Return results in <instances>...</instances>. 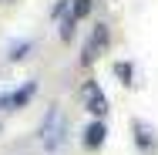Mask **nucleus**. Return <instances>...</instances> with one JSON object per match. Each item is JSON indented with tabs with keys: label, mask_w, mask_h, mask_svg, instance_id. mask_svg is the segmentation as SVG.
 <instances>
[{
	"label": "nucleus",
	"mask_w": 158,
	"mask_h": 155,
	"mask_svg": "<svg viewBox=\"0 0 158 155\" xmlns=\"http://www.w3.org/2000/svg\"><path fill=\"white\" fill-rule=\"evenodd\" d=\"M77 98H81V105H84L94 118H104V115H108V94L101 91L98 81H84L81 91H77Z\"/></svg>",
	"instance_id": "3"
},
{
	"label": "nucleus",
	"mask_w": 158,
	"mask_h": 155,
	"mask_svg": "<svg viewBox=\"0 0 158 155\" xmlns=\"http://www.w3.org/2000/svg\"><path fill=\"white\" fill-rule=\"evenodd\" d=\"M34 94H37V81H24L17 91H10V108H24Z\"/></svg>",
	"instance_id": "6"
},
{
	"label": "nucleus",
	"mask_w": 158,
	"mask_h": 155,
	"mask_svg": "<svg viewBox=\"0 0 158 155\" xmlns=\"http://www.w3.org/2000/svg\"><path fill=\"white\" fill-rule=\"evenodd\" d=\"M108 24L101 20V24H94V31H91V37L84 41V51H81V67H91V64L104 54V47H108Z\"/></svg>",
	"instance_id": "2"
},
{
	"label": "nucleus",
	"mask_w": 158,
	"mask_h": 155,
	"mask_svg": "<svg viewBox=\"0 0 158 155\" xmlns=\"http://www.w3.org/2000/svg\"><path fill=\"white\" fill-rule=\"evenodd\" d=\"M31 47H34L31 41H14V44H10V54H7V58H10V61H24Z\"/></svg>",
	"instance_id": "9"
},
{
	"label": "nucleus",
	"mask_w": 158,
	"mask_h": 155,
	"mask_svg": "<svg viewBox=\"0 0 158 155\" xmlns=\"http://www.w3.org/2000/svg\"><path fill=\"white\" fill-rule=\"evenodd\" d=\"M114 78H118L121 84H131V78H135V67H131V61H118V64H114Z\"/></svg>",
	"instance_id": "8"
},
{
	"label": "nucleus",
	"mask_w": 158,
	"mask_h": 155,
	"mask_svg": "<svg viewBox=\"0 0 158 155\" xmlns=\"http://www.w3.org/2000/svg\"><path fill=\"white\" fill-rule=\"evenodd\" d=\"M91 7H94V0H71V17L74 20H84L91 14Z\"/></svg>",
	"instance_id": "7"
},
{
	"label": "nucleus",
	"mask_w": 158,
	"mask_h": 155,
	"mask_svg": "<svg viewBox=\"0 0 158 155\" xmlns=\"http://www.w3.org/2000/svg\"><path fill=\"white\" fill-rule=\"evenodd\" d=\"M104 138H108V125L101 122V118H94V122L84 128V145H88V149H101Z\"/></svg>",
	"instance_id": "5"
},
{
	"label": "nucleus",
	"mask_w": 158,
	"mask_h": 155,
	"mask_svg": "<svg viewBox=\"0 0 158 155\" xmlns=\"http://www.w3.org/2000/svg\"><path fill=\"white\" fill-rule=\"evenodd\" d=\"M37 135H40V145H44L47 152H57L64 145V138H67V122H64V111L57 105H51V108L44 111V122L37 128Z\"/></svg>",
	"instance_id": "1"
},
{
	"label": "nucleus",
	"mask_w": 158,
	"mask_h": 155,
	"mask_svg": "<svg viewBox=\"0 0 158 155\" xmlns=\"http://www.w3.org/2000/svg\"><path fill=\"white\" fill-rule=\"evenodd\" d=\"M0 108H10V91H0Z\"/></svg>",
	"instance_id": "11"
},
{
	"label": "nucleus",
	"mask_w": 158,
	"mask_h": 155,
	"mask_svg": "<svg viewBox=\"0 0 158 155\" xmlns=\"http://www.w3.org/2000/svg\"><path fill=\"white\" fill-rule=\"evenodd\" d=\"M74 27H77V20L67 14V17H61V41H71L74 37Z\"/></svg>",
	"instance_id": "10"
},
{
	"label": "nucleus",
	"mask_w": 158,
	"mask_h": 155,
	"mask_svg": "<svg viewBox=\"0 0 158 155\" xmlns=\"http://www.w3.org/2000/svg\"><path fill=\"white\" fill-rule=\"evenodd\" d=\"M131 135H135V145L141 149V152H152L158 145V135H155V128L148 122H141V118H135L131 122Z\"/></svg>",
	"instance_id": "4"
}]
</instances>
